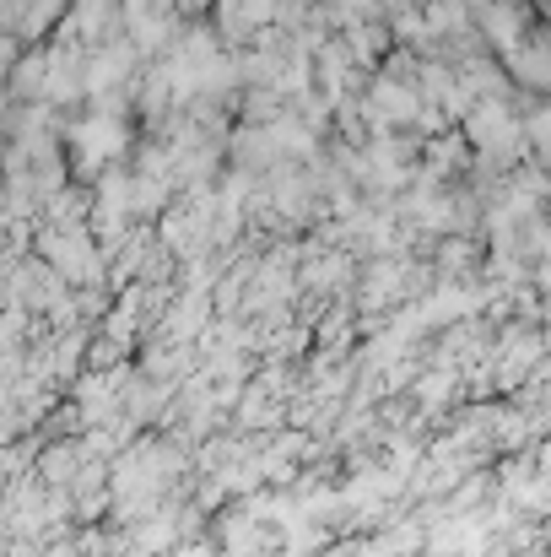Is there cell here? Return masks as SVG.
Segmentation results:
<instances>
[]
</instances>
